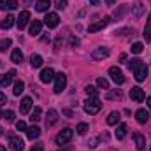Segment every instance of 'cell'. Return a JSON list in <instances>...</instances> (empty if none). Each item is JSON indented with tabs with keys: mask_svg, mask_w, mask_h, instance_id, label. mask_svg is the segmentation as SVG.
I'll return each mask as SVG.
<instances>
[{
	"mask_svg": "<svg viewBox=\"0 0 151 151\" xmlns=\"http://www.w3.org/2000/svg\"><path fill=\"white\" fill-rule=\"evenodd\" d=\"M127 63H128V69L134 70V77H135L139 83H142V81L148 77V65H146L142 60H139V58H132V60L127 62Z\"/></svg>",
	"mask_w": 151,
	"mask_h": 151,
	"instance_id": "obj_1",
	"label": "cell"
},
{
	"mask_svg": "<svg viewBox=\"0 0 151 151\" xmlns=\"http://www.w3.org/2000/svg\"><path fill=\"white\" fill-rule=\"evenodd\" d=\"M102 109V104L97 97H90L86 102H84V111L88 114H97L99 111Z\"/></svg>",
	"mask_w": 151,
	"mask_h": 151,
	"instance_id": "obj_2",
	"label": "cell"
},
{
	"mask_svg": "<svg viewBox=\"0 0 151 151\" xmlns=\"http://www.w3.org/2000/svg\"><path fill=\"white\" fill-rule=\"evenodd\" d=\"M72 135H74V132L70 130V128H63L58 135H56V144L58 146H65V144H69L70 141H72Z\"/></svg>",
	"mask_w": 151,
	"mask_h": 151,
	"instance_id": "obj_3",
	"label": "cell"
},
{
	"mask_svg": "<svg viewBox=\"0 0 151 151\" xmlns=\"http://www.w3.org/2000/svg\"><path fill=\"white\" fill-rule=\"evenodd\" d=\"M67 86V76L63 72L60 74H55V93H62Z\"/></svg>",
	"mask_w": 151,
	"mask_h": 151,
	"instance_id": "obj_4",
	"label": "cell"
},
{
	"mask_svg": "<svg viewBox=\"0 0 151 151\" xmlns=\"http://www.w3.org/2000/svg\"><path fill=\"white\" fill-rule=\"evenodd\" d=\"M9 146H11V150H14V151H23L25 142H23V139H21L19 135L11 134V135H9Z\"/></svg>",
	"mask_w": 151,
	"mask_h": 151,
	"instance_id": "obj_5",
	"label": "cell"
},
{
	"mask_svg": "<svg viewBox=\"0 0 151 151\" xmlns=\"http://www.w3.org/2000/svg\"><path fill=\"white\" fill-rule=\"evenodd\" d=\"M58 23H60V18H58L56 12H47V14H46V18H44V25H46L47 28H56Z\"/></svg>",
	"mask_w": 151,
	"mask_h": 151,
	"instance_id": "obj_6",
	"label": "cell"
},
{
	"mask_svg": "<svg viewBox=\"0 0 151 151\" xmlns=\"http://www.w3.org/2000/svg\"><path fill=\"white\" fill-rule=\"evenodd\" d=\"M109 76H111V79H113L116 84H123L125 83V76H123L119 67H111L109 69Z\"/></svg>",
	"mask_w": 151,
	"mask_h": 151,
	"instance_id": "obj_7",
	"label": "cell"
},
{
	"mask_svg": "<svg viewBox=\"0 0 151 151\" xmlns=\"http://www.w3.org/2000/svg\"><path fill=\"white\" fill-rule=\"evenodd\" d=\"M109 56V47H97V49H93L91 51V60H104V58H107Z\"/></svg>",
	"mask_w": 151,
	"mask_h": 151,
	"instance_id": "obj_8",
	"label": "cell"
},
{
	"mask_svg": "<svg viewBox=\"0 0 151 151\" xmlns=\"http://www.w3.org/2000/svg\"><path fill=\"white\" fill-rule=\"evenodd\" d=\"M130 99H132L134 102H142V100L146 99L144 90H142V88H139V86H134V88L130 90Z\"/></svg>",
	"mask_w": 151,
	"mask_h": 151,
	"instance_id": "obj_9",
	"label": "cell"
},
{
	"mask_svg": "<svg viewBox=\"0 0 151 151\" xmlns=\"http://www.w3.org/2000/svg\"><path fill=\"white\" fill-rule=\"evenodd\" d=\"M28 21H30V12H28V11L19 12V16L16 18V23H18V28H19V30H23V28L28 25Z\"/></svg>",
	"mask_w": 151,
	"mask_h": 151,
	"instance_id": "obj_10",
	"label": "cell"
},
{
	"mask_svg": "<svg viewBox=\"0 0 151 151\" xmlns=\"http://www.w3.org/2000/svg\"><path fill=\"white\" fill-rule=\"evenodd\" d=\"M39 79H40V83H44V84H47V83H51L53 79H55V70L51 69V67H47V69H44L40 76H39Z\"/></svg>",
	"mask_w": 151,
	"mask_h": 151,
	"instance_id": "obj_11",
	"label": "cell"
},
{
	"mask_svg": "<svg viewBox=\"0 0 151 151\" xmlns=\"http://www.w3.org/2000/svg\"><path fill=\"white\" fill-rule=\"evenodd\" d=\"M111 23V18H104V19H100V21H97V23H91L90 27H88V32H99V30H102L104 27H107Z\"/></svg>",
	"mask_w": 151,
	"mask_h": 151,
	"instance_id": "obj_12",
	"label": "cell"
},
{
	"mask_svg": "<svg viewBox=\"0 0 151 151\" xmlns=\"http://www.w3.org/2000/svg\"><path fill=\"white\" fill-rule=\"evenodd\" d=\"M14 76H16V70H9L7 74H2V76H0V88L9 86V84L14 81Z\"/></svg>",
	"mask_w": 151,
	"mask_h": 151,
	"instance_id": "obj_13",
	"label": "cell"
},
{
	"mask_svg": "<svg viewBox=\"0 0 151 151\" xmlns=\"http://www.w3.org/2000/svg\"><path fill=\"white\" fill-rule=\"evenodd\" d=\"M132 137H134V141H135V146H137V150L142 151L146 148V139H144V135L141 134V132H134L132 134Z\"/></svg>",
	"mask_w": 151,
	"mask_h": 151,
	"instance_id": "obj_14",
	"label": "cell"
},
{
	"mask_svg": "<svg viewBox=\"0 0 151 151\" xmlns=\"http://www.w3.org/2000/svg\"><path fill=\"white\" fill-rule=\"evenodd\" d=\"M56 121H58V113H56V109H49V111H47V116H46V127H53Z\"/></svg>",
	"mask_w": 151,
	"mask_h": 151,
	"instance_id": "obj_15",
	"label": "cell"
},
{
	"mask_svg": "<svg viewBox=\"0 0 151 151\" xmlns=\"http://www.w3.org/2000/svg\"><path fill=\"white\" fill-rule=\"evenodd\" d=\"M40 30H42V21L34 19V21L30 23V35H32V37H37L39 34H40Z\"/></svg>",
	"mask_w": 151,
	"mask_h": 151,
	"instance_id": "obj_16",
	"label": "cell"
},
{
	"mask_svg": "<svg viewBox=\"0 0 151 151\" xmlns=\"http://www.w3.org/2000/svg\"><path fill=\"white\" fill-rule=\"evenodd\" d=\"M32 99L30 97H25L23 100H21V106H19V111H21V114H28V111L32 109Z\"/></svg>",
	"mask_w": 151,
	"mask_h": 151,
	"instance_id": "obj_17",
	"label": "cell"
},
{
	"mask_svg": "<svg viewBox=\"0 0 151 151\" xmlns=\"http://www.w3.org/2000/svg\"><path fill=\"white\" fill-rule=\"evenodd\" d=\"M135 119H137V123H141V125H144V123H148V119H150V114L146 109H139L137 113H135Z\"/></svg>",
	"mask_w": 151,
	"mask_h": 151,
	"instance_id": "obj_18",
	"label": "cell"
},
{
	"mask_svg": "<svg viewBox=\"0 0 151 151\" xmlns=\"http://www.w3.org/2000/svg\"><path fill=\"white\" fill-rule=\"evenodd\" d=\"M18 7V2L14 0H0V9L2 11H11V9H16Z\"/></svg>",
	"mask_w": 151,
	"mask_h": 151,
	"instance_id": "obj_19",
	"label": "cell"
},
{
	"mask_svg": "<svg viewBox=\"0 0 151 151\" xmlns=\"http://www.w3.org/2000/svg\"><path fill=\"white\" fill-rule=\"evenodd\" d=\"M14 21H16V18H14V16H11V14H7V16H5V19H2L0 27H2L4 30H9V28L14 25Z\"/></svg>",
	"mask_w": 151,
	"mask_h": 151,
	"instance_id": "obj_20",
	"label": "cell"
},
{
	"mask_svg": "<svg viewBox=\"0 0 151 151\" xmlns=\"http://www.w3.org/2000/svg\"><path fill=\"white\" fill-rule=\"evenodd\" d=\"M127 130H128V128H127V125H125V123H121V125L116 128V132H114V137H116L118 141L125 139V135H127Z\"/></svg>",
	"mask_w": 151,
	"mask_h": 151,
	"instance_id": "obj_21",
	"label": "cell"
},
{
	"mask_svg": "<svg viewBox=\"0 0 151 151\" xmlns=\"http://www.w3.org/2000/svg\"><path fill=\"white\" fill-rule=\"evenodd\" d=\"M49 7H51V0H37V4H35V9L39 12H46Z\"/></svg>",
	"mask_w": 151,
	"mask_h": 151,
	"instance_id": "obj_22",
	"label": "cell"
},
{
	"mask_svg": "<svg viewBox=\"0 0 151 151\" xmlns=\"http://www.w3.org/2000/svg\"><path fill=\"white\" fill-rule=\"evenodd\" d=\"M39 135H40V128H39V127H30V128H27V137H28L30 141L39 139Z\"/></svg>",
	"mask_w": 151,
	"mask_h": 151,
	"instance_id": "obj_23",
	"label": "cell"
},
{
	"mask_svg": "<svg viewBox=\"0 0 151 151\" xmlns=\"http://www.w3.org/2000/svg\"><path fill=\"white\" fill-rule=\"evenodd\" d=\"M11 60H12L14 63H21V62H23V53H21V49H19V47H16V49L12 51Z\"/></svg>",
	"mask_w": 151,
	"mask_h": 151,
	"instance_id": "obj_24",
	"label": "cell"
},
{
	"mask_svg": "<svg viewBox=\"0 0 151 151\" xmlns=\"http://www.w3.org/2000/svg\"><path fill=\"white\" fill-rule=\"evenodd\" d=\"M121 119V114L118 111H113V113L107 116V125H118V121Z\"/></svg>",
	"mask_w": 151,
	"mask_h": 151,
	"instance_id": "obj_25",
	"label": "cell"
},
{
	"mask_svg": "<svg viewBox=\"0 0 151 151\" xmlns=\"http://www.w3.org/2000/svg\"><path fill=\"white\" fill-rule=\"evenodd\" d=\"M144 39H146V42H150L151 40V14L148 16V19H146V27H144Z\"/></svg>",
	"mask_w": 151,
	"mask_h": 151,
	"instance_id": "obj_26",
	"label": "cell"
},
{
	"mask_svg": "<svg viewBox=\"0 0 151 151\" xmlns=\"http://www.w3.org/2000/svg\"><path fill=\"white\" fill-rule=\"evenodd\" d=\"M40 116H42V109H40L39 106H37V107H34V111H32V114H30L32 123H37V121H40V119H42Z\"/></svg>",
	"mask_w": 151,
	"mask_h": 151,
	"instance_id": "obj_27",
	"label": "cell"
},
{
	"mask_svg": "<svg viewBox=\"0 0 151 151\" xmlns=\"http://www.w3.org/2000/svg\"><path fill=\"white\" fill-rule=\"evenodd\" d=\"M23 91H25V83H23V81H16V83H14V90H12V93H14L16 97H19Z\"/></svg>",
	"mask_w": 151,
	"mask_h": 151,
	"instance_id": "obj_28",
	"label": "cell"
},
{
	"mask_svg": "<svg viewBox=\"0 0 151 151\" xmlns=\"http://www.w3.org/2000/svg\"><path fill=\"white\" fill-rule=\"evenodd\" d=\"M30 63H32V67H34V69L42 67V56H40V55H32V58H30Z\"/></svg>",
	"mask_w": 151,
	"mask_h": 151,
	"instance_id": "obj_29",
	"label": "cell"
},
{
	"mask_svg": "<svg viewBox=\"0 0 151 151\" xmlns=\"http://www.w3.org/2000/svg\"><path fill=\"white\" fill-rule=\"evenodd\" d=\"M144 9H146V5L139 2V4L134 5V14H135V16H142V14H144Z\"/></svg>",
	"mask_w": 151,
	"mask_h": 151,
	"instance_id": "obj_30",
	"label": "cell"
},
{
	"mask_svg": "<svg viewBox=\"0 0 151 151\" xmlns=\"http://www.w3.org/2000/svg\"><path fill=\"white\" fill-rule=\"evenodd\" d=\"M132 53L134 55H139V53H142V49H144V46H142V42H135V44H132Z\"/></svg>",
	"mask_w": 151,
	"mask_h": 151,
	"instance_id": "obj_31",
	"label": "cell"
},
{
	"mask_svg": "<svg viewBox=\"0 0 151 151\" xmlns=\"http://www.w3.org/2000/svg\"><path fill=\"white\" fill-rule=\"evenodd\" d=\"M97 86L99 88H104V90H109V81L106 77H99L97 79Z\"/></svg>",
	"mask_w": 151,
	"mask_h": 151,
	"instance_id": "obj_32",
	"label": "cell"
},
{
	"mask_svg": "<svg viewBox=\"0 0 151 151\" xmlns=\"http://www.w3.org/2000/svg\"><path fill=\"white\" fill-rule=\"evenodd\" d=\"M84 91H86L90 97H97V95H99V90H97L95 86H91V84H88V86L84 88Z\"/></svg>",
	"mask_w": 151,
	"mask_h": 151,
	"instance_id": "obj_33",
	"label": "cell"
},
{
	"mask_svg": "<svg viewBox=\"0 0 151 151\" xmlns=\"http://www.w3.org/2000/svg\"><path fill=\"white\" fill-rule=\"evenodd\" d=\"M76 132H77L79 135H84V134L88 132V125H86V123H79V125L76 127Z\"/></svg>",
	"mask_w": 151,
	"mask_h": 151,
	"instance_id": "obj_34",
	"label": "cell"
},
{
	"mask_svg": "<svg viewBox=\"0 0 151 151\" xmlns=\"http://www.w3.org/2000/svg\"><path fill=\"white\" fill-rule=\"evenodd\" d=\"M11 39H4V40H0V51H7L9 47H11Z\"/></svg>",
	"mask_w": 151,
	"mask_h": 151,
	"instance_id": "obj_35",
	"label": "cell"
},
{
	"mask_svg": "<svg viewBox=\"0 0 151 151\" xmlns=\"http://www.w3.org/2000/svg\"><path fill=\"white\" fill-rule=\"evenodd\" d=\"M16 128H18V132H27V123L19 119V121L16 123Z\"/></svg>",
	"mask_w": 151,
	"mask_h": 151,
	"instance_id": "obj_36",
	"label": "cell"
},
{
	"mask_svg": "<svg viewBox=\"0 0 151 151\" xmlns=\"http://www.w3.org/2000/svg\"><path fill=\"white\" fill-rule=\"evenodd\" d=\"M121 97H123V95H121V91H119V90H116V91H113V93H109V95H107V99H118V100H121Z\"/></svg>",
	"mask_w": 151,
	"mask_h": 151,
	"instance_id": "obj_37",
	"label": "cell"
},
{
	"mask_svg": "<svg viewBox=\"0 0 151 151\" xmlns=\"http://www.w3.org/2000/svg\"><path fill=\"white\" fill-rule=\"evenodd\" d=\"M4 118H5L7 121H14V113H12V111H5V113H4Z\"/></svg>",
	"mask_w": 151,
	"mask_h": 151,
	"instance_id": "obj_38",
	"label": "cell"
},
{
	"mask_svg": "<svg viewBox=\"0 0 151 151\" xmlns=\"http://www.w3.org/2000/svg\"><path fill=\"white\" fill-rule=\"evenodd\" d=\"M60 46H62V35H58V37L55 39V49H56V51L60 49Z\"/></svg>",
	"mask_w": 151,
	"mask_h": 151,
	"instance_id": "obj_39",
	"label": "cell"
},
{
	"mask_svg": "<svg viewBox=\"0 0 151 151\" xmlns=\"http://www.w3.org/2000/svg\"><path fill=\"white\" fill-rule=\"evenodd\" d=\"M56 7H58V9H65V7H67V0H58Z\"/></svg>",
	"mask_w": 151,
	"mask_h": 151,
	"instance_id": "obj_40",
	"label": "cell"
},
{
	"mask_svg": "<svg viewBox=\"0 0 151 151\" xmlns=\"http://www.w3.org/2000/svg\"><path fill=\"white\" fill-rule=\"evenodd\" d=\"M30 151H44V146H42V144H35Z\"/></svg>",
	"mask_w": 151,
	"mask_h": 151,
	"instance_id": "obj_41",
	"label": "cell"
},
{
	"mask_svg": "<svg viewBox=\"0 0 151 151\" xmlns=\"http://www.w3.org/2000/svg\"><path fill=\"white\" fill-rule=\"evenodd\" d=\"M5 100H7L5 93H2V91H0V106H2V104H5Z\"/></svg>",
	"mask_w": 151,
	"mask_h": 151,
	"instance_id": "obj_42",
	"label": "cell"
},
{
	"mask_svg": "<svg viewBox=\"0 0 151 151\" xmlns=\"http://www.w3.org/2000/svg\"><path fill=\"white\" fill-rule=\"evenodd\" d=\"M77 44H79V40H77L76 37H70V46H72V47H76Z\"/></svg>",
	"mask_w": 151,
	"mask_h": 151,
	"instance_id": "obj_43",
	"label": "cell"
},
{
	"mask_svg": "<svg viewBox=\"0 0 151 151\" xmlns=\"http://www.w3.org/2000/svg\"><path fill=\"white\" fill-rule=\"evenodd\" d=\"M146 102H148V107L151 109V97H146Z\"/></svg>",
	"mask_w": 151,
	"mask_h": 151,
	"instance_id": "obj_44",
	"label": "cell"
},
{
	"mask_svg": "<svg viewBox=\"0 0 151 151\" xmlns=\"http://www.w3.org/2000/svg\"><path fill=\"white\" fill-rule=\"evenodd\" d=\"M90 4H93V5H99V0H88Z\"/></svg>",
	"mask_w": 151,
	"mask_h": 151,
	"instance_id": "obj_45",
	"label": "cell"
},
{
	"mask_svg": "<svg viewBox=\"0 0 151 151\" xmlns=\"http://www.w3.org/2000/svg\"><path fill=\"white\" fill-rule=\"evenodd\" d=\"M106 2H107V5H114V2H116V0H106Z\"/></svg>",
	"mask_w": 151,
	"mask_h": 151,
	"instance_id": "obj_46",
	"label": "cell"
},
{
	"mask_svg": "<svg viewBox=\"0 0 151 151\" xmlns=\"http://www.w3.org/2000/svg\"><path fill=\"white\" fill-rule=\"evenodd\" d=\"M0 151H7V150H5V148H4V146H0Z\"/></svg>",
	"mask_w": 151,
	"mask_h": 151,
	"instance_id": "obj_47",
	"label": "cell"
},
{
	"mask_svg": "<svg viewBox=\"0 0 151 151\" xmlns=\"http://www.w3.org/2000/svg\"><path fill=\"white\" fill-rule=\"evenodd\" d=\"M2 116H4V113H2V109H0V118H2Z\"/></svg>",
	"mask_w": 151,
	"mask_h": 151,
	"instance_id": "obj_48",
	"label": "cell"
},
{
	"mask_svg": "<svg viewBox=\"0 0 151 151\" xmlns=\"http://www.w3.org/2000/svg\"><path fill=\"white\" fill-rule=\"evenodd\" d=\"M2 134H4V130H2V128H0V135H2Z\"/></svg>",
	"mask_w": 151,
	"mask_h": 151,
	"instance_id": "obj_49",
	"label": "cell"
},
{
	"mask_svg": "<svg viewBox=\"0 0 151 151\" xmlns=\"http://www.w3.org/2000/svg\"><path fill=\"white\" fill-rule=\"evenodd\" d=\"M150 151H151V146H150Z\"/></svg>",
	"mask_w": 151,
	"mask_h": 151,
	"instance_id": "obj_50",
	"label": "cell"
}]
</instances>
